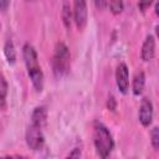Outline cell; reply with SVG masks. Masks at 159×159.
<instances>
[{"mask_svg":"<svg viewBox=\"0 0 159 159\" xmlns=\"http://www.w3.org/2000/svg\"><path fill=\"white\" fill-rule=\"evenodd\" d=\"M22 56H24V61L27 68V75L31 80V83L34 86V88L37 92H41L43 88V72L39 65V60H37V53L35 47L30 43L26 42L22 46Z\"/></svg>","mask_w":159,"mask_h":159,"instance_id":"1","label":"cell"},{"mask_svg":"<svg viewBox=\"0 0 159 159\" xmlns=\"http://www.w3.org/2000/svg\"><path fill=\"white\" fill-rule=\"evenodd\" d=\"M93 143L98 155L102 159H107L114 147L113 137L109 129L101 122H96L93 127Z\"/></svg>","mask_w":159,"mask_h":159,"instance_id":"2","label":"cell"},{"mask_svg":"<svg viewBox=\"0 0 159 159\" xmlns=\"http://www.w3.org/2000/svg\"><path fill=\"white\" fill-rule=\"evenodd\" d=\"M52 68L56 76H63L70 71V51L63 42H57L52 57Z\"/></svg>","mask_w":159,"mask_h":159,"instance_id":"3","label":"cell"},{"mask_svg":"<svg viewBox=\"0 0 159 159\" xmlns=\"http://www.w3.org/2000/svg\"><path fill=\"white\" fill-rule=\"evenodd\" d=\"M25 139H26V144L30 149H32V150L41 149L43 143H45L42 127L34 124V123H30V125L27 127L26 133H25Z\"/></svg>","mask_w":159,"mask_h":159,"instance_id":"4","label":"cell"},{"mask_svg":"<svg viewBox=\"0 0 159 159\" xmlns=\"http://www.w3.org/2000/svg\"><path fill=\"white\" fill-rule=\"evenodd\" d=\"M73 21L78 31H83L87 25V2L76 0L73 2Z\"/></svg>","mask_w":159,"mask_h":159,"instance_id":"5","label":"cell"},{"mask_svg":"<svg viewBox=\"0 0 159 159\" xmlns=\"http://www.w3.org/2000/svg\"><path fill=\"white\" fill-rule=\"evenodd\" d=\"M116 83H117V87L118 89L125 94L128 92V88H129V72H128V67L124 62H120L118 66H117V70H116Z\"/></svg>","mask_w":159,"mask_h":159,"instance_id":"6","label":"cell"},{"mask_svg":"<svg viewBox=\"0 0 159 159\" xmlns=\"http://www.w3.org/2000/svg\"><path fill=\"white\" fill-rule=\"evenodd\" d=\"M138 118H139V122L142 123L143 127H148L153 120V103L147 97H144L140 102Z\"/></svg>","mask_w":159,"mask_h":159,"instance_id":"7","label":"cell"},{"mask_svg":"<svg viewBox=\"0 0 159 159\" xmlns=\"http://www.w3.org/2000/svg\"><path fill=\"white\" fill-rule=\"evenodd\" d=\"M154 55H155V40L153 35H148L143 42L140 56L143 61H150L153 60Z\"/></svg>","mask_w":159,"mask_h":159,"instance_id":"8","label":"cell"},{"mask_svg":"<svg viewBox=\"0 0 159 159\" xmlns=\"http://www.w3.org/2000/svg\"><path fill=\"white\" fill-rule=\"evenodd\" d=\"M46 120H47V108L45 106H37L36 108H34L31 113V123L43 128Z\"/></svg>","mask_w":159,"mask_h":159,"instance_id":"9","label":"cell"},{"mask_svg":"<svg viewBox=\"0 0 159 159\" xmlns=\"http://www.w3.org/2000/svg\"><path fill=\"white\" fill-rule=\"evenodd\" d=\"M144 84H145V75L143 71H138L134 75L133 78V83H132V91L134 96H139L142 94L143 89H144Z\"/></svg>","mask_w":159,"mask_h":159,"instance_id":"10","label":"cell"},{"mask_svg":"<svg viewBox=\"0 0 159 159\" xmlns=\"http://www.w3.org/2000/svg\"><path fill=\"white\" fill-rule=\"evenodd\" d=\"M61 17H62V22L65 25L66 29L71 27V22H72V17H73V10L72 6L68 1H63L62 2V10H61Z\"/></svg>","mask_w":159,"mask_h":159,"instance_id":"11","label":"cell"},{"mask_svg":"<svg viewBox=\"0 0 159 159\" xmlns=\"http://www.w3.org/2000/svg\"><path fill=\"white\" fill-rule=\"evenodd\" d=\"M4 55L7 60V62L10 65H14L15 61H16V51H15V46H14V42L9 39L5 41V45H4Z\"/></svg>","mask_w":159,"mask_h":159,"instance_id":"12","label":"cell"},{"mask_svg":"<svg viewBox=\"0 0 159 159\" xmlns=\"http://www.w3.org/2000/svg\"><path fill=\"white\" fill-rule=\"evenodd\" d=\"M6 93H7V82H6L4 75H1V78H0V104H1V108L5 107Z\"/></svg>","mask_w":159,"mask_h":159,"instance_id":"13","label":"cell"},{"mask_svg":"<svg viewBox=\"0 0 159 159\" xmlns=\"http://www.w3.org/2000/svg\"><path fill=\"white\" fill-rule=\"evenodd\" d=\"M150 143L154 149H159V127H154L150 130Z\"/></svg>","mask_w":159,"mask_h":159,"instance_id":"14","label":"cell"},{"mask_svg":"<svg viewBox=\"0 0 159 159\" xmlns=\"http://www.w3.org/2000/svg\"><path fill=\"white\" fill-rule=\"evenodd\" d=\"M108 6H109V9H111V11L113 14H120L122 10H123L124 4L120 0H112V1L108 2Z\"/></svg>","mask_w":159,"mask_h":159,"instance_id":"15","label":"cell"},{"mask_svg":"<svg viewBox=\"0 0 159 159\" xmlns=\"http://www.w3.org/2000/svg\"><path fill=\"white\" fill-rule=\"evenodd\" d=\"M82 158V150L81 148H75L65 159H81Z\"/></svg>","mask_w":159,"mask_h":159,"instance_id":"16","label":"cell"},{"mask_svg":"<svg viewBox=\"0 0 159 159\" xmlns=\"http://www.w3.org/2000/svg\"><path fill=\"white\" fill-rule=\"evenodd\" d=\"M106 106H107V108H108L109 111H112V112H114V111H116V108H117V101H116L114 96H112V94H111V96L108 97Z\"/></svg>","mask_w":159,"mask_h":159,"instance_id":"17","label":"cell"},{"mask_svg":"<svg viewBox=\"0 0 159 159\" xmlns=\"http://www.w3.org/2000/svg\"><path fill=\"white\" fill-rule=\"evenodd\" d=\"M152 5V1H140V2H138V7L144 12L145 10H147V7H149Z\"/></svg>","mask_w":159,"mask_h":159,"instance_id":"18","label":"cell"},{"mask_svg":"<svg viewBox=\"0 0 159 159\" xmlns=\"http://www.w3.org/2000/svg\"><path fill=\"white\" fill-rule=\"evenodd\" d=\"M94 5H96L98 9H104L106 6H108V2H107V1L101 0V1H96V2H94Z\"/></svg>","mask_w":159,"mask_h":159,"instance_id":"19","label":"cell"},{"mask_svg":"<svg viewBox=\"0 0 159 159\" xmlns=\"http://www.w3.org/2000/svg\"><path fill=\"white\" fill-rule=\"evenodd\" d=\"M9 5H10V2H9L7 0H1V1H0V9H1L2 11H5Z\"/></svg>","mask_w":159,"mask_h":159,"instance_id":"20","label":"cell"},{"mask_svg":"<svg viewBox=\"0 0 159 159\" xmlns=\"http://www.w3.org/2000/svg\"><path fill=\"white\" fill-rule=\"evenodd\" d=\"M2 159H26V158L20 155H7V157H4Z\"/></svg>","mask_w":159,"mask_h":159,"instance_id":"21","label":"cell"},{"mask_svg":"<svg viewBox=\"0 0 159 159\" xmlns=\"http://www.w3.org/2000/svg\"><path fill=\"white\" fill-rule=\"evenodd\" d=\"M155 14L159 16V1L155 2Z\"/></svg>","mask_w":159,"mask_h":159,"instance_id":"22","label":"cell"},{"mask_svg":"<svg viewBox=\"0 0 159 159\" xmlns=\"http://www.w3.org/2000/svg\"><path fill=\"white\" fill-rule=\"evenodd\" d=\"M155 34H157V36L159 37V25L155 26Z\"/></svg>","mask_w":159,"mask_h":159,"instance_id":"23","label":"cell"}]
</instances>
